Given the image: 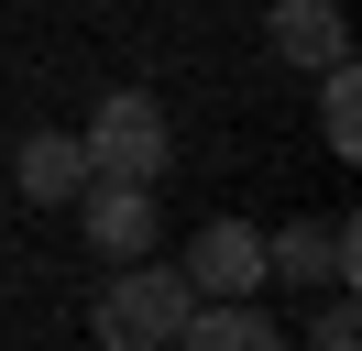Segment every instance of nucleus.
I'll list each match as a JSON object with an SVG mask.
<instances>
[{
  "mask_svg": "<svg viewBox=\"0 0 362 351\" xmlns=\"http://www.w3.org/2000/svg\"><path fill=\"white\" fill-rule=\"evenodd\" d=\"M66 209H77V231H88V253H99V263H132V253H154V187L88 176Z\"/></svg>",
  "mask_w": 362,
  "mask_h": 351,
  "instance_id": "obj_3",
  "label": "nucleus"
},
{
  "mask_svg": "<svg viewBox=\"0 0 362 351\" xmlns=\"http://www.w3.org/2000/svg\"><path fill=\"white\" fill-rule=\"evenodd\" d=\"M77 143H88V176H121V187H165V165H176V132L143 88H110Z\"/></svg>",
  "mask_w": 362,
  "mask_h": 351,
  "instance_id": "obj_2",
  "label": "nucleus"
},
{
  "mask_svg": "<svg viewBox=\"0 0 362 351\" xmlns=\"http://www.w3.org/2000/svg\"><path fill=\"white\" fill-rule=\"evenodd\" d=\"M165 351H286V329H274L252 297H198V307H187V329H176Z\"/></svg>",
  "mask_w": 362,
  "mask_h": 351,
  "instance_id": "obj_6",
  "label": "nucleus"
},
{
  "mask_svg": "<svg viewBox=\"0 0 362 351\" xmlns=\"http://www.w3.org/2000/svg\"><path fill=\"white\" fill-rule=\"evenodd\" d=\"M264 275L351 285V275H362V231H351V219H286V231H264Z\"/></svg>",
  "mask_w": 362,
  "mask_h": 351,
  "instance_id": "obj_4",
  "label": "nucleus"
},
{
  "mask_svg": "<svg viewBox=\"0 0 362 351\" xmlns=\"http://www.w3.org/2000/svg\"><path fill=\"white\" fill-rule=\"evenodd\" d=\"M176 275L198 285V297H252V285H264V231H252V219H209Z\"/></svg>",
  "mask_w": 362,
  "mask_h": 351,
  "instance_id": "obj_5",
  "label": "nucleus"
},
{
  "mask_svg": "<svg viewBox=\"0 0 362 351\" xmlns=\"http://www.w3.org/2000/svg\"><path fill=\"white\" fill-rule=\"evenodd\" d=\"M264 33H274V55H286V66H308V77L351 55V33H340V0H274V11H264Z\"/></svg>",
  "mask_w": 362,
  "mask_h": 351,
  "instance_id": "obj_8",
  "label": "nucleus"
},
{
  "mask_svg": "<svg viewBox=\"0 0 362 351\" xmlns=\"http://www.w3.org/2000/svg\"><path fill=\"white\" fill-rule=\"evenodd\" d=\"M187 307H198V285L165 275L154 253H132L110 285H99V351H165L187 329Z\"/></svg>",
  "mask_w": 362,
  "mask_h": 351,
  "instance_id": "obj_1",
  "label": "nucleus"
},
{
  "mask_svg": "<svg viewBox=\"0 0 362 351\" xmlns=\"http://www.w3.org/2000/svg\"><path fill=\"white\" fill-rule=\"evenodd\" d=\"M308 351H362V329H351V285H340V297L318 307V329H308Z\"/></svg>",
  "mask_w": 362,
  "mask_h": 351,
  "instance_id": "obj_10",
  "label": "nucleus"
},
{
  "mask_svg": "<svg viewBox=\"0 0 362 351\" xmlns=\"http://www.w3.org/2000/svg\"><path fill=\"white\" fill-rule=\"evenodd\" d=\"M318 132H329V154H362V77H351V55L318 66Z\"/></svg>",
  "mask_w": 362,
  "mask_h": 351,
  "instance_id": "obj_9",
  "label": "nucleus"
},
{
  "mask_svg": "<svg viewBox=\"0 0 362 351\" xmlns=\"http://www.w3.org/2000/svg\"><path fill=\"white\" fill-rule=\"evenodd\" d=\"M11 187H23L33 209H66V197L88 187V143H77V132H23V154H11Z\"/></svg>",
  "mask_w": 362,
  "mask_h": 351,
  "instance_id": "obj_7",
  "label": "nucleus"
}]
</instances>
